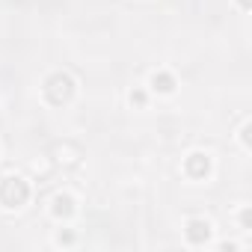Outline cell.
<instances>
[{"label":"cell","mask_w":252,"mask_h":252,"mask_svg":"<svg viewBox=\"0 0 252 252\" xmlns=\"http://www.w3.org/2000/svg\"><path fill=\"white\" fill-rule=\"evenodd\" d=\"M42 92H45V98H48L54 107H63V104H68V101L74 98V77H71L68 71H54V74L45 80Z\"/></svg>","instance_id":"obj_1"},{"label":"cell","mask_w":252,"mask_h":252,"mask_svg":"<svg viewBox=\"0 0 252 252\" xmlns=\"http://www.w3.org/2000/svg\"><path fill=\"white\" fill-rule=\"evenodd\" d=\"M30 199V184L18 175L6 178V181H0V205H6V208H21L27 205Z\"/></svg>","instance_id":"obj_2"},{"label":"cell","mask_w":252,"mask_h":252,"mask_svg":"<svg viewBox=\"0 0 252 252\" xmlns=\"http://www.w3.org/2000/svg\"><path fill=\"white\" fill-rule=\"evenodd\" d=\"M184 172H187L190 178H205V175L211 172V158L202 155V152H193V155L184 160Z\"/></svg>","instance_id":"obj_3"},{"label":"cell","mask_w":252,"mask_h":252,"mask_svg":"<svg viewBox=\"0 0 252 252\" xmlns=\"http://www.w3.org/2000/svg\"><path fill=\"white\" fill-rule=\"evenodd\" d=\"M184 237H187L193 246H202V243L211 237V222H208V220H190L187 228H184Z\"/></svg>","instance_id":"obj_4"},{"label":"cell","mask_w":252,"mask_h":252,"mask_svg":"<svg viewBox=\"0 0 252 252\" xmlns=\"http://www.w3.org/2000/svg\"><path fill=\"white\" fill-rule=\"evenodd\" d=\"M54 217H60V220H68L71 214H74V199L68 196V193H57L54 196Z\"/></svg>","instance_id":"obj_5"},{"label":"cell","mask_w":252,"mask_h":252,"mask_svg":"<svg viewBox=\"0 0 252 252\" xmlns=\"http://www.w3.org/2000/svg\"><path fill=\"white\" fill-rule=\"evenodd\" d=\"M152 89L160 92V95H169V92H175V77L169 71H155L152 74Z\"/></svg>","instance_id":"obj_6"},{"label":"cell","mask_w":252,"mask_h":252,"mask_svg":"<svg viewBox=\"0 0 252 252\" xmlns=\"http://www.w3.org/2000/svg\"><path fill=\"white\" fill-rule=\"evenodd\" d=\"M240 225H243V231H252V211H249V208H243V214H240Z\"/></svg>","instance_id":"obj_7"},{"label":"cell","mask_w":252,"mask_h":252,"mask_svg":"<svg viewBox=\"0 0 252 252\" xmlns=\"http://www.w3.org/2000/svg\"><path fill=\"white\" fill-rule=\"evenodd\" d=\"M249 131H252V125L246 122V125H243V131H240V140H243V146H246V149L252 146V143H249Z\"/></svg>","instance_id":"obj_8"},{"label":"cell","mask_w":252,"mask_h":252,"mask_svg":"<svg viewBox=\"0 0 252 252\" xmlns=\"http://www.w3.org/2000/svg\"><path fill=\"white\" fill-rule=\"evenodd\" d=\"M131 104L143 107V104H146V95H143V92H131Z\"/></svg>","instance_id":"obj_9"},{"label":"cell","mask_w":252,"mask_h":252,"mask_svg":"<svg viewBox=\"0 0 252 252\" xmlns=\"http://www.w3.org/2000/svg\"><path fill=\"white\" fill-rule=\"evenodd\" d=\"M57 240H60V243H71V240H74V234H71V231H65V234H60Z\"/></svg>","instance_id":"obj_10"},{"label":"cell","mask_w":252,"mask_h":252,"mask_svg":"<svg viewBox=\"0 0 252 252\" xmlns=\"http://www.w3.org/2000/svg\"><path fill=\"white\" fill-rule=\"evenodd\" d=\"M252 6V0H240V9H249Z\"/></svg>","instance_id":"obj_11"}]
</instances>
